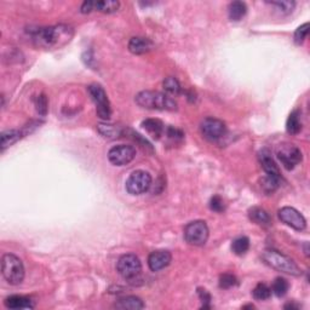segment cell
Masks as SVG:
<instances>
[{"label":"cell","mask_w":310,"mask_h":310,"mask_svg":"<svg viewBox=\"0 0 310 310\" xmlns=\"http://www.w3.org/2000/svg\"><path fill=\"white\" fill-rule=\"evenodd\" d=\"M74 35L72 27L66 24L38 28L32 32L33 42L43 49H60L67 45Z\"/></svg>","instance_id":"obj_1"},{"label":"cell","mask_w":310,"mask_h":310,"mask_svg":"<svg viewBox=\"0 0 310 310\" xmlns=\"http://www.w3.org/2000/svg\"><path fill=\"white\" fill-rule=\"evenodd\" d=\"M136 103L147 109L158 110H176L177 102L169 95L157 91H142L136 96Z\"/></svg>","instance_id":"obj_2"},{"label":"cell","mask_w":310,"mask_h":310,"mask_svg":"<svg viewBox=\"0 0 310 310\" xmlns=\"http://www.w3.org/2000/svg\"><path fill=\"white\" fill-rule=\"evenodd\" d=\"M2 273L3 277L10 285L21 284L24 279V266L22 260L11 253L4 255L2 259Z\"/></svg>","instance_id":"obj_3"},{"label":"cell","mask_w":310,"mask_h":310,"mask_svg":"<svg viewBox=\"0 0 310 310\" xmlns=\"http://www.w3.org/2000/svg\"><path fill=\"white\" fill-rule=\"evenodd\" d=\"M263 259L265 260L266 264H269L272 268L277 269L279 272L286 273V274L293 275V277H299L300 269L298 265L293 262L292 259L288 258L287 256L278 252L275 250H266L263 253Z\"/></svg>","instance_id":"obj_4"},{"label":"cell","mask_w":310,"mask_h":310,"mask_svg":"<svg viewBox=\"0 0 310 310\" xmlns=\"http://www.w3.org/2000/svg\"><path fill=\"white\" fill-rule=\"evenodd\" d=\"M118 273L128 281L137 280L142 273L141 260L136 255H124L118 260Z\"/></svg>","instance_id":"obj_5"},{"label":"cell","mask_w":310,"mask_h":310,"mask_svg":"<svg viewBox=\"0 0 310 310\" xmlns=\"http://www.w3.org/2000/svg\"><path fill=\"white\" fill-rule=\"evenodd\" d=\"M184 239L188 244L194 246H203L209 239V227L206 222L194 221L188 223L184 228Z\"/></svg>","instance_id":"obj_6"},{"label":"cell","mask_w":310,"mask_h":310,"mask_svg":"<svg viewBox=\"0 0 310 310\" xmlns=\"http://www.w3.org/2000/svg\"><path fill=\"white\" fill-rule=\"evenodd\" d=\"M151 187V176L143 170L133 171L126 179V190L132 195H141Z\"/></svg>","instance_id":"obj_7"},{"label":"cell","mask_w":310,"mask_h":310,"mask_svg":"<svg viewBox=\"0 0 310 310\" xmlns=\"http://www.w3.org/2000/svg\"><path fill=\"white\" fill-rule=\"evenodd\" d=\"M88 91L90 96H91V100L94 101L96 104V111H97V115L103 120H108L111 115V109H110V103L108 100V96L105 94L103 88L100 85H90L88 88Z\"/></svg>","instance_id":"obj_8"},{"label":"cell","mask_w":310,"mask_h":310,"mask_svg":"<svg viewBox=\"0 0 310 310\" xmlns=\"http://www.w3.org/2000/svg\"><path fill=\"white\" fill-rule=\"evenodd\" d=\"M277 157L286 170H293L302 161V151L297 145L284 143L277 149Z\"/></svg>","instance_id":"obj_9"},{"label":"cell","mask_w":310,"mask_h":310,"mask_svg":"<svg viewBox=\"0 0 310 310\" xmlns=\"http://www.w3.org/2000/svg\"><path fill=\"white\" fill-rule=\"evenodd\" d=\"M200 129L204 137L210 139V141H218L227 133L225 124L222 120L216 119V118H206L201 123Z\"/></svg>","instance_id":"obj_10"},{"label":"cell","mask_w":310,"mask_h":310,"mask_svg":"<svg viewBox=\"0 0 310 310\" xmlns=\"http://www.w3.org/2000/svg\"><path fill=\"white\" fill-rule=\"evenodd\" d=\"M136 157V149L132 145L119 144L115 147L110 148L108 151V159L113 165L124 166L128 165Z\"/></svg>","instance_id":"obj_11"},{"label":"cell","mask_w":310,"mask_h":310,"mask_svg":"<svg viewBox=\"0 0 310 310\" xmlns=\"http://www.w3.org/2000/svg\"><path fill=\"white\" fill-rule=\"evenodd\" d=\"M279 218L285 224H287L288 227L296 229V230H304L306 227L305 218L299 211L293 209V207H283V209L279 211Z\"/></svg>","instance_id":"obj_12"},{"label":"cell","mask_w":310,"mask_h":310,"mask_svg":"<svg viewBox=\"0 0 310 310\" xmlns=\"http://www.w3.org/2000/svg\"><path fill=\"white\" fill-rule=\"evenodd\" d=\"M171 259L172 256L169 251L158 250L151 252L148 257V265H149L151 272H159L165 269L171 263Z\"/></svg>","instance_id":"obj_13"},{"label":"cell","mask_w":310,"mask_h":310,"mask_svg":"<svg viewBox=\"0 0 310 310\" xmlns=\"http://www.w3.org/2000/svg\"><path fill=\"white\" fill-rule=\"evenodd\" d=\"M258 158H259L260 165H262L263 170H264L266 175L274 176V177L280 178V170H279L277 163H275L274 159H273L270 153H269L268 150L266 149L260 150L258 154Z\"/></svg>","instance_id":"obj_14"},{"label":"cell","mask_w":310,"mask_h":310,"mask_svg":"<svg viewBox=\"0 0 310 310\" xmlns=\"http://www.w3.org/2000/svg\"><path fill=\"white\" fill-rule=\"evenodd\" d=\"M153 49V44L149 39L135 36L130 40L129 50L135 55H143L145 52H149Z\"/></svg>","instance_id":"obj_15"},{"label":"cell","mask_w":310,"mask_h":310,"mask_svg":"<svg viewBox=\"0 0 310 310\" xmlns=\"http://www.w3.org/2000/svg\"><path fill=\"white\" fill-rule=\"evenodd\" d=\"M4 304L9 309H32L33 302L24 296H10L4 300Z\"/></svg>","instance_id":"obj_16"},{"label":"cell","mask_w":310,"mask_h":310,"mask_svg":"<svg viewBox=\"0 0 310 310\" xmlns=\"http://www.w3.org/2000/svg\"><path fill=\"white\" fill-rule=\"evenodd\" d=\"M142 126L147 131L151 137L155 139H159L165 132V126L164 124L158 119H147L142 123Z\"/></svg>","instance_id":"obj_17"},{"label":"cell","mask_w":310,"mask_h":310,"mask_svg":"<svg viewBox=\"0 0 310 310\" xmlns=\"http://www.w3.org/2000/svg\"><path fill=\"white\" fill-rule=\"evenodd\" d=\"M117 309H123V310H139L144 308V303L142 302L141 298L135 296H129V297H124V298H120L115 303Z\"/></svg>","instance_id":"obj_18"},{"label":"cell","mask_w":310,"mask_h":310,"mask_svg":"<svg viewBox=\"0 0 310 310\" xmlns=\"http://www.w3.org/2000/svg\"><path fill=\"white\" fill-rule=\"evenodd\" d=\"M249 217L251 221L255 222L256 224L262 225V227H268L272 223L270 216L268 215L265 210L260 209V207H252L249 211Z\"/></svg>","instance_id":"obj_19"},{"label":"cell","mask_w":310,"mask_h":310,"mask_svg":"<svg viewBox=\"0 0 310 310\" xmlns=\"http://www.w3.org/2000/svg\"><path fill=\"white\" fill-rule=\"evenodd\" d=\"M247 12V6L243 2H232L228 8L229 18L231 21H240Z\"/></svg>","instance_id":"obj_20"},{"label":"cell","mask_w":310,"mask_h":310,"mask_svg":"<svg viewBox=\"0 0 310 310\" xmlns=\"http://www.w3.org/2000/svg\"><path fill=\"white\" fill-rule=\"evenodd\" d=\"M286 130L290 135H297L302 130V122H300L299 110H293L288 117L286 123Z\"/></svg>","instance_id":"obj_21"},{"label":"cell","mask_w":310,"mask_h":310,"mask_svg":"<svg viewBox=\"0 0 310 310\" xmlns=\"http://www.w3.org/2000/svg\"><path fill=\"white\" fill-rule=\"evenodd\" d=\"M250 249V239L247 237H240L235 239L231 244V251L238 256H243Z\"/></svg>","instance_id":"obj_22"},{"label":"cell","mask_w":310,"mask_h":310,"mask_svg":"<svg viewBox=\"0 0 310 310\" xmlns=\"http://www.w3.org/2000/svg\"><path fill=\"white\" fill-rule=\"evenodd\" d=\"M21 138V132L17 130H9L2 133V150H5L6 148L10 147Z\"/></svg>","instance_id":"obj_23"},{"label":"cell","mask_w":310,"mask_h":310,"mask_svg":"<svg viewBox=\"0 0 310 310\" xmlns=\"http://www.w3.org/2000/svg\"><path fill=\"white\" fill-rule=\"evenodd\" d=\"M120 3L115 0H103V2H95V10H98L103 14H111L119 9Z\"/></svg>","instance_id":"obj_24"},{"label":"cell","mask_w":310,"mask_h":310,"mask_svg":"<svg viewBox=\"0 0 310 310\" xmlns=\"http://www.w3.org/2000/svg\"><path fill=\"white\" fill-rule=\"evenodd\" d=\"M163 86H164V90L167 92V95L178 96L182 92V88H181V85H179L178 80L175 79V78H172V76L166 78V79L164 80Z\"/></svg>","instance_id":"obj_25"},{"label":"cell","mask_w":310,"mask_h":310,"mask_svg":"<svg viewBox=\"0 0 310 310\" xmlns=\"http://www.w3.org/2000/svg\"><path fill=\"white\" fill-rule=\"evenodd\" d=\"M288 287H290V285H288L286 279L277 278L272 285V292L278 297H284L287 293Z\"/></svg>","instance_id":"obj_26"},{"label":"cell","mask_w":310,"mask_h":310,"mask_svg":"<svg viewBox=\"0 0 310 310\" xmlns=\"http://www.w3.org/2000/svg\"><path fill=\"white\" fill-rule=\"evenodd\" d=\"M253 298L257 300H265L269 299L272 296V288L266 286L265 284H258L255 287V290H253Z\"/></svg>","instance_id":"obj_27"},{"label":"cell","mask_w":310,"mask_h":310,"mask_svg":"<svg viewBox=\"0 0 310 310\" xmlns=\"http://www.w3.org/2000/svg\"><path fill=\"white\" fill-rule=\"evenodd\" d=\"M279 183H280V178L266 175L265 177H263L262 179V188L265 193L270 194L273 191L277 190L279 187Z\"/></svg>","instance_id":"obj_28"},{"label":"cell","mask_w":310,"mask_h":310,"mask_svg":"<svg viewBox=\"0 0 310 310\" xmlns=\"http://www.w3.org/2000/svg\"><path fill=\"white\" fill-rule=\"evenodd\" d=\"M98 130L105 137H118L122 135V131L114 125H98Z\"/></svg>","instance_id":"obj_29"},{"label":"cell","mask_w":310,"mask_h":310,"mask_svg":"<svg viewBox=\"0 0 310 310\" xmlns=\"http://www.w3.org/2000/svg\"><path fill=\"white\" fill-rule=\"evenodd\" d=\"M308 33H309V23H304L303 26L297 28L296 33H294V43L298 45L302 44V43L304 42V39L306 38V35H308Z\"/></svg>","instance_id":"obj_30"},{"label":"cell","mask_w":310,"mask_h":310,"mask_svg":"<svg viewBox=\"0 0 310 310\" xmlns=\"http://www.w3.org/2000/svg\"><path fill=\"white\" fill-rule=\"evenodd\" d=\"M35 107H36V111H38L40 115H46V113H48L49 102L45 95H39L38 97L35 98Z\"/></svg>","instance_id":"obj_31"},{"label":"cell","mask_w":310,"mask_h":310,"mask_svg":"<svg viewBox=\"0 0 310 310\" xmlns=\"http://www.w3.org/2000/svg\"><path fill=\"white\" fill-rule=\"evenodd\" d=\"M238 285V279L232 274H223L219 278V287L221 288H230Z\"/></svg>","instance_id":"obj_32"},{"label":"cell","mask_w":310,"mask_h":310,"mask_svg":"<svg viewBox=\"0 0 310 310\" xmlns=\"http://www.w3.org/2000/svg\"><path fill=\"white\" fill-rule=\"evenodd\" d=\"M210 209L215 211V212H223L224 211V203H223L222 198L215 195L210 201Z\"/></svg>","instance_id":"obj_33"},{"label":"cell","mask_w":310,"mask_h":310,"mask_svg":"<svg viewBox=\"0 0 310 310\" xmlns=\"http://www.w3.org/2000/svg\"><path fill=\"white\" fill-rule=\"evenodd\" d=\"M272 4L278 6L279 10L285 12V14H290V12H292L294 6H296V3L293 2H273Z\"/></svg>","instance_id":"obj_34"},{"label":"cell","mask_w":310,"mask_h":310,"mask_svg":"<svg viewBox=\"0 0 310 310\" xmlns=\"http://www.w3.org/2000/svg\"><path fill=\"white\" fill-rule=\"evenodd\" d=\"M198 294H199L201 302H203V308H210V300H211V296L210 293L207 292L206 290H204V288H198Z\"/></svg>","instance_id":"obj_35"},{"label":"cell","mask_w":310,"mask_h":310,"mask_svg":"<svg viewBox=\"0 0 310 310\" xmlns=\"http://www.w3.org/2000/svg\"><path fill=\"white\" fill-rule=\"evenodd\" d=\"M167 136H169L170 138H173V139L183 138V133L179 131V130L173 129V128H169V130H167Z\"/></svg>","instance_id":"obj_36"},{"label":"cell","mask_w":310,"mask_h":310,"mask_svg":"<svg viewBox=\"0 0 310 310\" xmlns=\"http://www.w3.org/2000/svg\"><path fill=\"white\" fill-rule=\"evenodd\" d=\"M92 10H95V2H85L82 5V12L83 14H89Z\"/></svg>","instance_id":"obj_37"}]
</instances>
